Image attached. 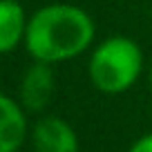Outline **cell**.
Masks as SVG:
<instances>
[{
  "label": "cell",
  "instance_id": "obj_1",
  "mask_svg": "<svg viewBox=\"0 0 152 152\" xmlns=\"http://www.w3.org/2000/svg\"><path fill=\"white\" fill-rule=\"evenodd\" d=\"M94 20L83 7L54 2L34 11L27 20L25 49L34 61L63 63L81 56L94 40Z\"/></svg>",
  "mask_w": 152,
  "mask_h": 152
},
{
  "label": "cell",
  "instance_id": "obj_2",
  "mask_svg": "<svg viewBox=\"0 0 152 152\" xmlns=\"http://www.w3.org/2000/svg\"><path fill=\"white\" fill-rule=\"evenodd\" d=\"M143 69V52L137 40L112 36L94 47L87 63L92 85L105 94H121L139 81Z\"/></svg>",
  "mask_w": 152,
  "mask_h": 152
},
{
  "label": "cell",
  "instance_id": "obj_3",
  "mask_svg": "<svg viewBox=\"0 0 152 152\" xmlns=\"http://www.w3.org/2000/svg\"><path fill=\"white\" fill-rule=\"evenodd\" d=\"M34 152H78V137L74 128L61 116H43L31 128Z\"/></svg>",
  "mask_w": 152,
  "mask_h": 152
},
{
  "label": "cell",
  "instance_id": "obj_4",
  "mask_svg": "<svg viewBox=\"0 0 152 152\" xmlns=\"http://www.w3.org/2000/svg\"><path fill=\"white\" fill-rule=\"evenodd\" d=\"M54 94V72L49 63L36 61L20 81V103L29 112H40L47 107Z\"/></svg>",
  "mask_w": 152,
  "mask_h": 152
},
{
  "label": "cell",
  "instance_id": "obj_5",
  "mask_svg": "<svg viewBox=\"0 0 152 152\" xmlns=\"http://www.w3.org/2000/svg\"><path fill=\"white\" fill-rule=\"evenodd\" d=\"M27 139V116L23 103L0 94V152H16Z\"/></svg>",
  "mask_w": 152,
  "mask_h": 152
},
{
  "label": "cell",
  "instance_id": "obj_6",
  "mask_svg": "<svg viewBox=\"0 0 152 152\" xmlns=\"http://www.w3.org/2000/svg\"><path fill=\"white\" fill-rule=\"evenodd\" d=\"M27 16L18 0H0V56L25 43Z\"/></svg>",
  "mask_w": 152,
  "mask_h": 152
},
{
  "label": "cell",
  "instance_id": "obj_7",
  "mask_svg": "<svg viewBox=\"0 0 152 152\" xmlns=\"http://www.w3.org/2000/svg\"><path fill=\"white\" fill-rule=\"evenodd\" d=\"M128 152H152V132L139 137L137 141L132 143V148H130Z\"/></svg>",
  "mask_w": 152,
  "mask_h": 152
},
{
  "label": "cell",
  "instance_id": "obj_8",
  "mask_svg": "<svg viewBox=\"0 0 152 152\" xmlns=\"http://www.w3.org/2000/svg\"><path fill=\"white\" fill-rule=\"evenodd\" d=\"M148 78H150V87H152V65H150V72H148Z\"/></svg>",
  "mask_w": 152,
  "mask_h": 152
}]
</instances>
